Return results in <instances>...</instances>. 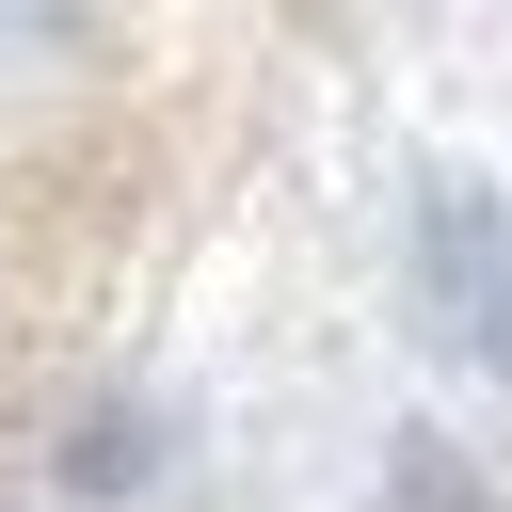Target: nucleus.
I'll list each match as a JSON object with an SVG mask.
<instances>
[{
  "instance_id": "f257e3e1",
  "label": "nucleus",
  "mask_w": 512,
  "mask_h": 512,
  "mask_svg": "<svg viewBox=\"0 0 512 512\" xmlns=\"http://www.w3.org/2000/svg\"><path fill=\"white\" fill-rule=\"evenodd\" d=\"M416 272H432V320H448L480 368H512V208H496L480 176H432V192H416Z\"/></svg>"
},
{
  "instance_id": "f03ea898",
  "label": "nucleus",
  "mask_w": 512,
  "mask_h": 512,
  "mask_svg": "<svg viewBox=\"0 0 512 512\" xmlns=\"http://www.w3.org/2000/svg\"><path fill=\"white\" fill-rule=\"evenodd\" d=\"M144 464H160V432H144V416H96V432L64 448V480H80V496H128Z\"/></svg>"
},
{
  "instance_id": "7ed1b4c3",
  "label": "nucleus",
  "mask_w": 512,
  "mask_h": 512,
  "mask_svg": "<svg viewBox=\"0 0 512 512\" xmlns=\"http://www.w3.org/2000/svg\"><path fill=\"white\" fill-rule=\"evenodd\" d=\"M400 512H496V496H480V480H464L432 432H400Z\"/></svg>"
},
{
  "instance_id": "20e7f679",
  "label": "nucleus",
  "mask_w": 512,
  "mask_h": 512,
  "mask_svg": "<svg viewBox=\"0 0 512 512\" xmlns=\"http://www.w3.org/2000/svg\"><path fill=\"white\" fill-rule=\"evenodd\" d=\"M96 32V0H0V64H32V48H80Z\"/></svg>"
}]
</instances>
